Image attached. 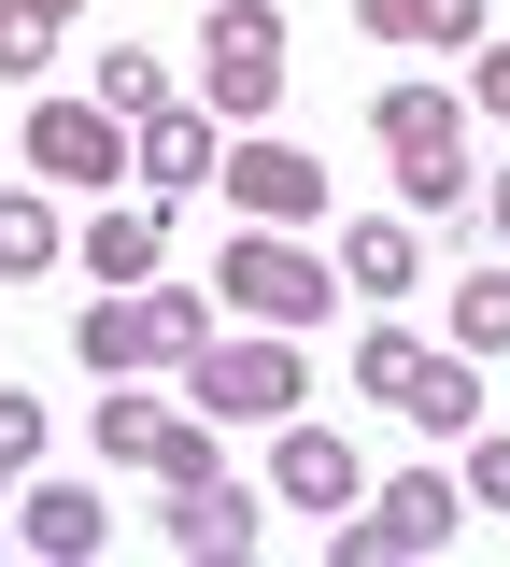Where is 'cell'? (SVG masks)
Instances as JSON below:
<instances>
[{"instance_id": "1", "label": "cell", "mask_w": 510, "mask_h": 567, "mask_svg": "<svg viewBox=\"0 0 510 567\" xmlns=\"http://www.w3.org/2000/svg\"><path fill=\"white\" fill-rule=\"evenodd\" d=\"M368 128H383V156H397L412 213H454L468 185H482V171H468V114H454L439 85H383V114H368Z\"/></svg>"}, {"instance_id": "2", "label": "cell", "mask_w": 510, "mask_h": 567, "mask_svg": "<svg viewBox=\"0 0 510 567\" xmlns=\"http://www.w3.org/2000/svg\"><path fill=\"white\" fill-rule=\"evenodd\" d=\"M199 85H214V114L256 128V114L284 100V14H270V0H227L214 29H199Z\"/></svg>"}, {"instance_id": "3", "label": "cell", "mask_w": 510, "mask_h": 567, "mask_svg": "<svg viewBox=\"0 0 510 567\" xmlns=\"http://www.w3.org/2000/svg\"><path fill=\"white\" fill-rule=\"evenodd\" d=\"M185 383H199V412H214V425L298 412V354H284V327H270V341H199V354H185Z\"/></svg>"}, {"instance_id": "4", "label": "cell", "mask_w": 510, "mask_h": 567, "mask_svg": "<svg viewBox=\"0 0 510 567\" xmlns=\"http://www.w3.org/2000/svg\"><path fill=\"white\" fill-rule=\"evenodd\" d=\"M227 312H256V327H312V312H326V298H341V270H312V256H298V241H256V227H241V241H227Z\"/></svg>"}, {"instance_id": "5", "label": "cell", "mask_w": 510, "mask_h": 567, "mask_svg": "<svg viewBox=\"0 0 510 567\" xmlns=\"http://www.w3.org/2000/svg\"><path fill=\"white\" fill-rule=\"evenodd\" d=\"M454 511H468V496L439 483V468H397V483L368 496V525H341V567H368V554H439Z\"/></svg>"}, {"instance_id": "6", "label": "cell", "mask_w": 510, "mask_h": 567, "mask_svg": "<svg viewBox=\"0 0 510 567\" xmlns=\"http://www.w3.org/2000/svg\"><path fill=\"white\" fill-rule=\"evenodd\" d=\"M128 114H100V100H43L29 114V171H58V185H128Z\"/></svg>"}, {"instance_id": "7", "label": "cell", "mask_w": 510, "mask_h": 567, "mask_svg": "<svg viewBox=\"0 0 510 567\" xmlns=\"http://www.w3.org/2000/svg\"><path fill=\"white\" fill-rule=\"evenodd\" d=\"M214 185H227L241 213H256V227H298V213L326 199V171H312L298 142H241V156H214Z\"/></svg>"}, {"instance_id": "8", "label": "cell", "mask_w": 510, "mask_h": 567, "mask_svg": "<svg viewBox=\"0 0 510 567\" xmlns=\"http://www.w3.org/2000/svg\"><path fill=\"white\" fill-rule=\"evenodd\" d=\"M397 412L426 425V440H468V425H482V369H468V354H426V341H412V369H397Z\"/></svg>"}, {"instance_id": "9", "label": "cell", "mask_w": 510, "mask_h": 567, "mask_svg": "<svg viewBox=\"0 0 510 567\" xmlns=\"http://www.w3.org/2000/svg\"><path fill=\"white\" fill-rule=\"evenodd\" d=\"M368 43H426V58H468L482 43V0H355Z\"/></svg>"}, {"instance_id": "10", "label": "cell", "mask_w": 510, "mask_h": 567, "mask_svg": "<svg viewBox=\"0 0 510 567\" xmlns=\"http://www.w3.org/2000/svg\"><path fill=\"white\" fill-rule=\"evenodd\" d=\"M341 284H368V312H383L397 284H426V241H412L397 213H355V227H341Z\"/></svg>"}, {"instance_id": "11", "label": "cell", "mask_w": 510, "mask_h": 567, "mask_svg": "<svg viewBox=\"0 0 510 567\" xmlns=\"http://www.w3.org/2000/svg\"><path fill=\"white\" fill-rule=\"evenodd\" d=\"M156 241H170V213H156V199H114L100 227H85V270H100V284H156Z\"/></svg>"}, {"instance_id": "12", "label": "cell", "mask_w": 510, "mask_h": 567, "mask_svg": "<svg viewBox=\"0 0 510 567\" xmlns=\"http://www.w3.org/2000/svg\"><path fill=\"white\" fill-rule=\"evenodd\" d=\"M270 483H284L298 511H341V496H355V454H341L326 425H284V454H270Z\"/></svg>"}, {"instance_id": "13", "label": "cell", "mask_w": 510, "mask_h": 567, "mask_svg": "<svg viewBox=\"0 0 510 567\" xmlns=\"http://www.w3.org/2000/svg\"><path fill=\"white\" fill-rule=\"evenodd\" d=\"M170 539H185V554H256V496H241V483H185Z\"/></svg>"}, {"instance_id": "14", "label": "cell", "mask_w": 510, "mask_h": 567, "mask_svg": "<svg viewBox=\"0 0 510 567\" xmlns=\"http://www.w3.org/2000/svg\"><path fill=\"white\" fill-rule=\"evenodd\" d=\"M143 171H156V185H214V114H185V100L143 114Z\"/></svg>"}, {"instance_id": "15", "label": "cell", "mask_w": 510, "mask_h": 567, "mask_svg": "<svg viewBox=\"0 0 510 567\" xmlns=\"http://www.w3.org/2000/svg\"><path fill=\"white\" fill-rule=\"evenodd\" d=\"M29 554H100V496L85 483H29V525H14Z\"/></svg>"}, {"instance_id": "16", "label": "cell", "mask_w": 510, "mask_h": 567, "mask_svg": "<svg viewBox=\"0 0 510 567\" xmlns=\"http://www.w3.org/2000/svg\"><path fill=\"white\" fill-rule=\"evenodd\" d=\"M58 270V213L43 199H0V284H43Z\"/></svg>"}, {"instance_id": "17", "label": "cell", "mask_w": 510, "mask_h": 567, "mask_svg": "<svg viewBox=\"0 0 510 567\" xmlns=\"http://www.w3.org/2000/svg\"><path fill=\"white\" fill-rule=\"evenodd\" d=\"M72 341H85V369H156V341H143V298H100Z\"/></svg>"}, {"instance_id": "18", "label": "cell", "mask_w": 510, "mask_h": 567, "mask_svg": "<svg viewBox=\"0 0 510 567\" xmlns=\"http://www.w3.org/2000/svg\"><path fill=\"white\" fill-rule=\"evenodd\" d=\"M454 341H468V354H510V270H468V284H454Z\"/></svg>"}, {"instance_id": "19", "label": "cell", "mask_w": 510, "mask_h": 567, "mask_svg": "<svg viewBox=\"0 0 510 567\" xmlns=\"http://www.w3.org/2000/svg\"><path fill=\"white\" fill-rule=\"evenodd\" d=\"M143 468H156V483H227V468H214V425H170V412H156Z\"/></svg>"}, {"instance_id": "20", "label": "cell", "mask_w": 510, "mask_h": 567, "mask_svg": "<svg viewBox=\"0 0 510 567\" xmlns=\"http://www.w3.org/2000/svg\"><path fill=\"white\" fill-rule=\"evenodd\" d=\"M143 341H156V354H199V341H214V312H199L185 284H143Z\"/></svg>"}, {"instance_id": "21", "label": "cell", "mask_w": 510, "mask_h": 567, "mask_svg": "<svg viewBox=\"0 0 510 567\" xmlns=\"http://www.w3.org/2000/svg\"><path fill=\"white\" fill-rule=\"evenodd\" d=\"M100 114H170V71L128 43V58H100Z\"/></svg>"}, {"instance_id": "22", "label": "cell", "mask_w": 510, "mask_h": 567, "mask_svg": "<svg viewBox=\"0 0 510 567\" xmlns=\"http://www.w3.org/2000/svg\"><path fill=\"white\" fill-rule=\"evenodd\" d=\"M43 43H58V29H43V14H29V0H0V71H14V85H29V71H43Z\"/></svg>"}, {"instance_id": "23", "label": "cell", "mask_w": 510, "mask_h": 567, "mask_svg": "<svg viewBox=\"0 0 510 567\" xmlns=\"http://www.w3.org/2000/svg\"><path fill=\"white\" fill-rule=\"evenodd\" d=\"M29 454H43V398H0V483H14Z\"/></svg>"}, {"instance_id": "24", "label": "cell", "mask_w": 510, "mask_h": 567, "mask_svg": "<svg viewBox=\"0 0 510 567\" xmlns=\"http://www.w3.org/2000/svg\"><path fill=\"white\" fill-rule=\"evenodd\" d=\"M143 440H156L143 398H100V454H128V468H143Z\"/></svg>"}, {"instance_id": "25", "label": "cell", "mask_w": 510, "mask_h": 567, "mask_svg": "<svg viewBox=\"0 0 510 567\" xmlns=\"http://www.w3.org/2000/svg\"><path fill=\"white\" fill-rule=\"evenodd\" d=\"M468 511H510V440H482V454H468Z\"/></svg>"}, {"instance_id": "26", "label": "cell", "mask_w": 510, "mask_h": 567, "mask_svg": "<svg viewBox=\"0 0 510 567\" xmlns=\"http://www.w3.org/2000/svg\"><path fill=\"white\" fill-rule=\"evenodd\" d=\"M29 14H43V29H72V14H85V0H29Z\"/></svg>"}, {"instance_id": "27", "label": "cell", "mask_w": 510, "mask_h": 567, "mask_svg": "<svg viewBox=\"0 0 510 567\" xmlns=\"http://www.w3.org/2000/svg\"><path fill=\"white\" fill-rule=\"evenodd\" d=\"M497 227H510V171H497Z\"/></svg>"}]
</instances>
